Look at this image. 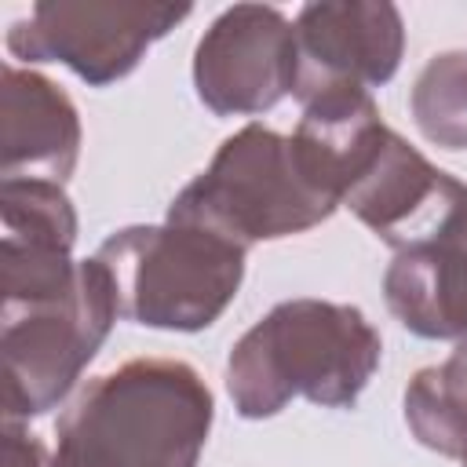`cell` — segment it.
I'll list each match as a JSON object with an SVG mask.
<instances>
[{
    "mask_svg": "<svg viewBox=\"0 0 467 467\" xmlns=\"http://www.w3.org/2000/svg\"><path fill=\"white\" fill-rule=\"evenodd\" d=\"M212 420L215 398L190 361L131 358L66 405L51 467H197Z\"/></svg>",
    "mask_w": 467,
    "mask_h": 467,
    "instance_id": "obj_1",
    "label": "cell"
},
{
    "mask_svg": "<svg viewBox=\"0 0 467 467\" xmlns=\"http://www.w3.org/2000/svg\"><path fill=\"white\" fill-rule=\"evenodd\" d=\"M383 358L376 325L350 303L285 299L226 354V394L244 420H270L292 398L354 409Z\"/></svg>",
    "mask_w": 467,
    "mask_h": 467,
    "instance_id": "obj_2",
    "label": "cell"
},
{
    "mask_svg": "<svg viewBox=\"0 0 467 467\" xmlns=\"http://www.w3.org/2000/svg\"><path fill=\"white\" fill-rule=\"evenodd\" d=\"M244 248L193 223L113 230L95 259L109 270L124 321L164 332L215 325L244 281Z\"/></svg>",
    "mask_w": 467,
    "mask_h": 467,
    "instance_id": "obj_3",
    "label": "cell"
},
{
    "mask_svg": "<svg viewBox=\"0 0 467 467\" xmlns=\"http://www.w3.org/2000/svg\"><path fill=\"white\" fill-rule=\"evenodd\" d=\"M332 212L336 204L303 175L292 139L252 120L219 142L208 168L175 193L164 219L204 226L248 252L263 241L306 234Z\"/></svg>",
    "mask_w": 467,
    "mask_h": 467,
    "instance_id": "obj_4",
    "label": "cell"
},
{
    "mask_svg": "<svg viewBox=\"0 0 467 467\" xmlns=\"http://www.w3.org/2000/svg\"><path fill=\"white\" fill-rule=\"evenodd\" d=\"M117 317L109 270L95 255L80 259L66 296L4 306V420H33L58 409Z\"/></svg>",
    "mask_w": 467,
    "mask_h": 467,
    "instance_id": "obj_5",
    "label": "cell"
},
{
    "mask_svg": "<svg viewBox=\"0 0 467 467\" xmlns=\"http://www.w3.org/2000/svg\"><path fill=\"white\" fill-rule=\"evenodd\" d=\"M190 15V4L153 0H36L26 18L11 22L4 44L26 66L58 62L88 88H109Z\"/></svg>",
    "mask_w": 467,
    "mask_h": 467,
    "instance_id": "obj_6",
    "label": "cell"
},
{
    "mask_svg": "<svg viewBox=\"0 0 467 467\" xmlns=\"http://www.w3.org/2000/svg\"><path fill=\"white\" fill-rule=\"evenodd\" d=\"M296 84V22L270 4H234L193 47V91L215 117L274 109Z\"/></svg>",
    "mask_w": 467,
    "mask_h": 467,
    "instance_id": "obj_7",
    "label": "cell"
},
{
    "mask_svg": "<svg viewBox=\"0 0 467 467\" xmlns=\"http://www.w3.org/2000/svg\"><path fill=\"white\" fill-rule=\"evenodd\" d=\"M405 55L401 11L387 0H314L296 15V84L292 99L336 88H383Z\"/></svg>",
    "mask_w": 467,
    "mask_h": 467,
    "instance_id": "obj_8",
    "label": "cell"
},
{
    "mask_svg": "<svg viewBox=\"0 0 467 467\" xmlns=\"http://www.w3.org/2000/svg\"><path fill=\"white\" fill-rule=\"evenodd\" d=\"M387 310L420 339H467V190L383 270Z\"/></svg>",
    "mask_w": 467,
    "mask_h": 467,
    "instance_id": "obj_9",
    "label": "cell"
},
{
    "mask_svg": "<svg viewBox=\"0 0 467 467\" xmlns=\"http://www.w3.org/2000/svg\"><path fill=\"white\" fill-rule=\"evenodd\" d=\"M80 113L44 73L0 69V179L66 182L80 161Z\"/></svg>",
    "mask_w": 467,
    "mask_h": 467,
    "instance_id": "obj_10",
    "label": "cell"
},
{
    "mask_svg": "<svg viewBox=\"0 0 467 467\" xmlns=\"http://www.w3.org/2000/svg\"><path fill=\"white\" fill-rule=\"evenodd\" d=\"M467 186L431 164L416 146H409L394 128L376 164L350 186L343 208H350L383 244L394 252L427 237L445 212L460 201Z\"/></svg>",
    "mask_w": 467,
    "mask_h": 467,
    "instance_id": "obj_11",
    "label": "cell"
},
{
    "mask_svg": "<svg viewBox=\"0 0 467 467\" xmlns=\"http://www.w3.org/2000/svg\"><path fill=\"white\" fill-rule=\"evenodd\" d=\"M387 135L390 128L365 88H336L303 106L288 139L303 175L336 208H343V197L376 164Z\"/></svg>",
    "mask_w": 467,
    "mask_h": 467,
    "instance_id": "obj_12",
    "label": "cell"
},
{
    "mask_svg": "<svg viewBox=\"0 0 467 467\" xmlns=\"http://www.w3.org/2000/svg\"><path fill=\"white\" fill-rule=\"evenodd\" d=\"M412 438L449 460H467V339L445 361L420 368L401 398Z\"/></svg>",
    "mask_w": 467,
    "mask_h": 467,
    "instance_id": "obj_13",
    "label": "cell"
},
{
    "mask_svg": "<svg viewBox=\"0 0 467 467\" xmlns=\"http://www.w3.org/2000/svg\"><path fill=\"white\" fill-rule=\"evenodd\" d=\"M77 208L58 182L0 179V248L73 255Z\"/></svg>",
    "mask_w": 467,
    "mask_h": 467,
    "instance_id": "obj_14",
    "label": "cell"
},
{
    "mask_svg": "<svg viewBox=\"0 0 467 467\" xmlns=\"http://www.w3.org/2000/svg\"><path fill=\"white\" fill-rule=\"evenodd\" d=\"M412 124L449 153L467 150V51H438L423 62L409 91Z\"/></svg>",
    "mask_w": 467,
    "mask_h": 467,
    "instance_id": "obj_15",
    "label": "cell"
},
{
    "mask_svg": "<svg viewBox=\"0 0 467 467\" xmlns=\"http://www.w3.org/2000/svg\"><path fill=\"white\" fill-rule=\"evenodd\" d=\"M4 467H51V452L22 420H4Z\"/></svg>",
    "mask_w": 467,
    "mask_h": 467,
    "instance_id": "obj_16",
    "label": "cell"
},
{
    "mask_svg": "<svg viewBox=\"0 0 467 467\" xmlns=\"http://www.w3.org/2000/svg\"><path fill=\"white\" fill-rule=\"evenodd\" d=\"M463 467H467V460H463Z\"/></svg>",
    "mask_w": 467,
    "mask_h": 467,
    "instance_id": "obj_17",
    "label": "cell"
}]
</instances>
